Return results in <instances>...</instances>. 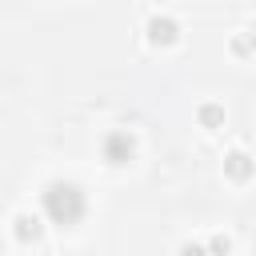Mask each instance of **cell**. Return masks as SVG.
Returning a JSON list of instances; mask_svg holds the SVG:
<instances>
[{
	"instance_id": "obj_1",
	"label": "cell",
	"mask_w": 256,
	"mask_h": 256,
	"mask_svg": "<svg viewBox=\"0 0 256 256\" xmlns=\"http://www.w3.org/2000/svg\"><path fill=\"white\" fill-rule=\"evenodd\" d=\"M40 204H44V216L60 228H72L84 220L88 212V200H84V188L72 184V180H52L44 192H40Z\"/></svg>"
},
{
	"instance_id": "obj_2",
	"label": "cell",
	"mask_w": 256,
	"mask_h": 256,
	"mask_svg": "<svg viewBox=\"0 0 256 256\" xmlns=\"http://www.w3.org/2000/svg\"><path fill=\"white\" fill-rule=\"evenodd\" d=\"M100 152H104V160H108V164H128V160L136 156V140H132V132L116 128V132H108V136H104Z\"/></svg>"
},
{
	"instance_id": "obj_3",
	"label": "cell",
	"mask_w": 256,
	"mask_h": 256,
	"mask_svg": "<svg viewBox=\"0 0 256 256\" xmlns=\"http://www.w3.org/2000/svg\"><path fill=\"white\" fill-rule=\"evenodd\" d=\"M148 40L160 44V48H168V44L180 40V24H176L172 16H152V20H148Z\"/></svg>"
},
{
	"instance_id": "obj_4",
	"label": "cell",
	"mask_w": 256,
	"mask_h": 256,
	"mask_svg": "<svg viewBox=\"0 0 256 256\" xmlns=\"http://www.w3.org/2000/svg\"><path fill=\"white\" fill-rule=\"evenodd\" d=\"M252 172H256V164H252V156L248 152H228L224 156V176L228 180H236V184H244V180H252Z\"/></svg>"
},
{
	"instance_id": "obj_5",
	"label": "cell",
	"mask_w": 256,
	"mask_h": 256,
	"mask_svg": "<svg viewBox=\"0 0 256 256\" xmlns=\"http://www.w3.org/2000/svg\"><path fill=\"white\" fill-rule=\"evenodd\" d=\"M196 120H200L204 128H220V124H224V108H216V104H204V108L196 112Z\"/></svg>"
},
{
	"instance_id": "obj_6",
	"label": "cell",
	"mask_w": 256,
	"mask_h": 256,
	"mask_svg": "<svg viewBox=\"0 0 256 256\" xmlns=\"http://www.w3.org/2000/svg\"><path fill=\"white\" fill-rule=\"evenodd\" d=\"M16 236L20 240H36L40 236V220L36 216H16Z\"/></svg>"
},
{
	"instance_id": "obj_7",
	"label": "cell",
	"mask_w": 256,
	"mask_h": 256,
	"mask_svg": "<svg viewBox=\"0 0 256 256\" xmlns=\"http://www.w3.org/2000/svg\"><path fill=\"white\" fill-rule=\"evenodd\" d=\"M252 40H256V24H252Z\"/></svg>"
}]
</instances>
